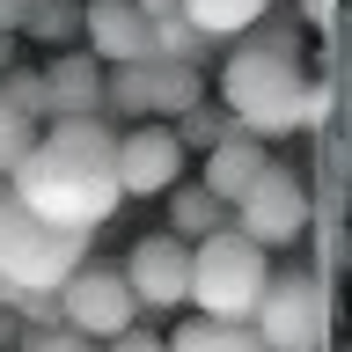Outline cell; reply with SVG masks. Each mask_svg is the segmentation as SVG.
Returning a JSON list of instances; mask_svg holds the SVG:
<instances>
[{
  "label": "cell",
  "instance_id": "obj_4",
  "mask_svg": "<svg viewBox=\"0 0 352 352\" xmlns=\"http://www.w3.org/2000/svg\"><path fill=\"white\" fill-rule=\"evenodd\" d=\"M264 272H272V250H257V242L235 235V228H213V235L191 242L184 308H198V316H242V323H250V308H257V294H264Z\"/></svg>",
  "mask_w": 352,
  "mask_h": 352
},
{
  "label": "cell",
  "instance_id": "obj_10",
  "mask_svg": "<svg viewBox=\"0 0 352 352\" xmlns=\"http://www.w3.org/2000/svg\"><path fill=\"white\" fill-rule=\"evenodd\" d=\"M81 44L103 66L125 59H154V22L132 8V0H81Z\"/></svg>",
  "mask_w": 352,
  "mask_h": 352
},
{
  "label": "cell",
  "instance_id": "obj_9",
  "mask_svg": "<svg viewBox=\"0 0 352 352\" xmlns=\"http://www.w3.org/2000/svg\"><path fill=\"white\" fill-rule=\"evenodd\" d=\"M125 286H132V301L140 308H154V316H169V308H184V286H191V242L184 235H140L125 250Z\"/></svg>",
  "mask_w": 352,
  "mask_h": 352
},
{
  "label": "cell",
  "instance_id": "obj_22",
  "mask_svg": "<svg viewBox=\"0 0 352 352\" xmlns=\"http://www.w3.org/2000/svg\"><path fill=\"white\" fill-rule=\"evenodd\" d=\"M0 88H8V96H15V103L44 125V74H37V66H8V74H0Z\"/></svg>",
  "mask_w": 352,
  "mask_h": 352
},
{
  "label": "cell",
  "instance_id": "obj_17",
  "mask_svg": "<svg viewBox=\"0 0 352 352\" xmlns=\"http://www.w3.org/2000/svg\"><path fill=\"white\" fill-rule=\"evenodd\" d=\"M220 52H228V44H220V37H206V30H198L184 8L154 22V59H191V66H213Z\"/></svg>",
  "mask_w": 352,
  "mask_h": 352
},
{
  "label": "cell",
  "instance_id": "obj_7",
  "mask_svg": "<svg viewBox=\"0 0 352 352\" xmlns=\"http://www.w3.org/2000/svg\"><path fill=\"white\" fill-rule=\"evenodd\" d=\"M52 294H59V323L81 330V338H96V345L140 323V301H132V286H125L118 264H74Z\"/></svg>",
  "mask_w": 352,
  "mask_h": 352
},
{
  "label": "cell",
  "instance_id": "obj_8",
  "mask_svg": "<svg viewBox=\"0 0 352 352\" xmlns=\"http://www.w3.org/2000/svg\"><path fill=\"white\" fill-rule=\"evenodd\" d=\"M110 162H118V191L125 198H162L184 176V140H176L169 118H132V125L110 132Z\"/></svg>",
  "mask_w": 352,
  "mask_h": 352
},
{
  "label": "cell",
  "instance_id": "obj_24",
  "mask_svg": "<svg viewBox=\"0 0 352 352\" xmlns=\"http://www.w3.org/2000/svg\"><path fill=\"white\" fill-rule=\"evenodd\" d=\"M15 66V30H0V74Z\"/></svg>",
  "mask_w": 352,
  "mask_h": 352
},
{
  "label": "cell",
  "instance_id": "obj_14",
  "mask_svg": "<svg viewBox=\"0 0 352 352\" xmlns=\"http://www.w3.org/2000/svg\"><path fill=\"white\" fill-rule=\"evenodd\" d=\"M206 96V66L191 59H147V110L154 118H184Z\"/></svg>",
  "mask_w": 352,
  "mask_h": 352
},
{
  "label": "cell",
  "instance_id": "obj_23",
  "mask_svg": "<svg viewBox=\"0 0 352 352\" xmlns=\"http://www.w3.org/2000/svg\"><path fill=\"white\" fill-rule=\"evenodd\" d=\"M96 352H169V345H162V338H147V330L132 323V330H118V338H103Z\"/></svg>",
  "mask_w": 352,
  "mask_h": 352
},
{
  "label": "cell",
  "instance_id": "obj_25",
  "mask_svg": "<svg viewBox=\"0 0 352 352\" xmlns=\"http://www.w3.org/2000/svg\"><path fill=\"white\" fill-rule=\"evenodd\" d=\"M22 22V0H0V30H15Z\"/></svg>",
  "mask_w": 352,
  "mask_h": 352
},
{
  "label": "cell",
  "instance_id": "obj_18",
  "mask_svg": "<svg viewBox=\"0 0 352 352\" xmlns=\"http://www.w3.org/2000/svg\"><path fill=\"white\" fill-rule=\"evenodd\" d=\"M176 8H184V15L198 22V30H206V37H242V30H250V22H264L272 15V0H176Z\"/></svg>",
  "mask_w": 352,
  "mask_h": 352
},
{
  "label": "cell",
  "instance_id": "obj_16",
  "mask_svg": "<svg viewBox=\"0 0 352 352\" xmlns=\"http://www.w3.org/2000/svg\"><path fill=\"white\" fill-rule=\"evenodd\" d=\"M30 44H52V52H66V44H81V0H22V22H15Z\"/></svg>",
  "mask_w": 352,
  "mask_h": 352
},
{
  "label": "cell",
  "instance_id": "obj_15",
  "mask_svg": "<svg viewBox=\"0 0 352 352\" xmlns=\"http://www.w3.org/2000/svg\"><path fill=\"white\" fill-rule=\"evenodd\" d=\"M162 206H169V235H184V242H198V235H213V228H228V206H220L206 184H184V176L162 191Z\"/></svg>",
  "mask_w": 352,
  "mask_h": 352
},
{
  "label": "cell",
  "instance_id": "obj_3",
  "mask_svg": "<svg viewBox=\"0 0 352 352\" xmlns=\"http://www.w3.org/2000/svg\"><path fill=\"white\" fill-rule=\"evenodd\" d=\"M81 257H88V228H59V220L30 213L15 198V184L0 176V272L15 279V294H30V286L52 294Z\"/></svg>",
  "mask_w": 352,
  "mask_h": 352
},
{
  "label": "cell",
  "instance_id": "obj_12",
  "mask_svg": "<svg viewBox=\"0 0 352 352\" xmlns=\"http://www.w3.org/2000/svg\"><path fill=\"white\" fill-rule=\"evenodd\" d=\"M264 162H272V140H257V132L228 125L213 147H206V176H198V184H206L220 206H235V198L257 184V169H264Z\"/></svg>",
  "mask_w": 352,
  "mask_h": 352
},
{
  "label": "cell",
  "instance_id": "obj_1",
  "mask_svg": "<svg viewBox=\"0 0 352 352\" xmlns=\"http://www.w3.org/2000/svg\"><path fill=\"white\" fill-rule=\"evenodd\" d=\"M110 118H44L37 140H30V154L15 162V198L30 206V213L59 220V228H103L118 206H125V191H118V162H110Z\"/></svg>",
  "mask_w": 352,
  "mask_h": 352
},
{
  "label": "cell",
  "instance_id": "obj_21",
  "mask_svg": "<svg viewBox=\"0 0 352 352\" xmlns=\"http://www.w3.org/2000/svg\"><path fill=\"white\" fill-rule=\"evenodd\" d=\"M15 352H96V338H81V330H66V323H44V330H22Z\"/></svg>",
  "mask_w": 352,
  "mask_h": 352
},
{
  "label": "cell",
  "instance_id": "obj_11",
  "mask_svg": "<svg viewBox=\"0 0 352 352\" xmlns=\"http://www.w3.org/2000/svg\"><path fill=\"white\" fill-rule=\"evenodd\" d=\"M44 74V118H103V59L88 44H66Z\"/></svg>",
  "mask_w": 352,
  "mask_h": 352
},
{
  "label": "cell",
  "instance_id": "obj_13",
  "mask_svg": "<svg viewBox=\"0 0 352 352\" xmlns=\"http://www.w3.org/2000/svg\"><path fill=\"white\" fill-rule=\"evenodd\" d=\"M162 345H169V352H264L257 330L242 323V316H198V308L162 338Z\"/></svg>",
  "mask_w": 352,
  "mask_h": 352
},
{
  "label": "cell",
  "instance_id": "obj_6",
  "mask_svg": "<svg viewBox=\"0 0 352 352\" xmlns=\"http://www.w3.org/2000/svg\"><path fill=\"white\" fill-rule=\"evenodd\" d=\"M228 228L250 235L257 250H294V242L308 235V184L286 169V162H264L257 184L228 206Z\"/></svg>",
  "mask_w": 352,
  "mask_h": 352
},
{
  "label": "cell",
  "instance_id": "obj_5",
  "mask_svg": "<svg viewBox=\"0 0 352 352\" xmlns=\"http://www.w3.org/2000/svg\"><path fill=\"white\" fill-rule=\"evenodd\" d=\"M250 330H257L264 352H323L330 345V294L308 264H272L264 272V294L250 308Z\"/></svg>",
  "mask_w": 352,
  "mask_h": 352
},
{
  "label": "cell",
  "instance_id": "obj_20",
  "mask_svg": "<svg viewBox=\"0 0 352 352\" xmlns=\"http://www.w3.org/2000/svg\"><path fill=\"white\" fill-rule=\"evenodd\" d=\"M169 125H176V140H184V154H191V147H213L220 132L235 125V118H228L220 103H206V96H198V103L184 110V118H169Z\"/></svg>",
  "mask_w": 352,
  "mask_h": 352
},
{
  "label": "cell",
  "instance_id": "obj_19",
  "mask_svg": "<svg viewBox=\"0 0 352 352\" xmlns=\"http://www.w3.org/2000/svg\"><path fill=\"white\" fill-rule=\"evenodd\" d=\"M30 140H37V118L0 88V176H15V162L30 154Z\"/></svg>",
  "mask_w": 352,
  "mask_h": 352
},
{
  "label": "cell",
  "instance_id": "obj_2",
  "mask_svg": "<svg viewBox=\"0 0 352 352\" xmlns=\"http://www.w3.org/2000/svg\"><path fill=\"white\" fill-rule=\"evenodd\" d=\"M301 96H308V59L294 22H250L220 52V110L257 140L301 132Z\"/></svg>",
  "mask_w": 352,
  "mask_h": 352
}]
</instances>
